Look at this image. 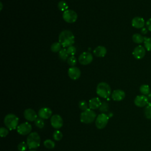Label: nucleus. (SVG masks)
Instances as JSON below:
<instances>
[{"label":"nucleus","mask_w":151,"mask_h":151,"mask_svg":"<svg viewBox=\"0 0 151 151\" xmlns=\"http://www.w3.org/2000/svg\"><path fill=\"white\" fill-rule=\"evenodd\" d=\"M75 37L73 32L69 30H64L58 37L59 42L63 47H68L74 43Z\"/></svg>","instance_id":"obj_1"},{"label":"nucleus","mask_w":151,"mask_h":151,"mask_svg":"<svg viewBox=\"0 0 151 151\" xmlns=\"http://www.w3.org/2000/svg\"><path fill=\"white\" fill-rule=\"evenodd\" d=\"M111 91L110 86L106 82L99 83L96 87V93L100 97L106 99L111 94Z\"/></svg>","instance_id":"obj_2"},{"label":"nucleus","mask_w":151,"mask_h":151,"mask_svg":"<svg viewBox=\"0 0 151 151\" xmlns=\"http://www.w3.org/2000/svg\"><path fill=\"white\" fill-rule=\"evenodd\" d=\"M41 139L37 132L29 133L27 138V143L29 149H34L38 147L40 145Z\"/></svg>","instance_id":"obj_3"},{"label":"nucleus","mask_w":151,"mask_h":151,"mask_svg":"<svg viewBox=\"0 0 151 151\" xmlns=\"http://www.w3.org/2000/svg\"><path fill=\"white\" fill-rule=\"evenodd\" d=\"M96 119V113L91 109L83 111L80 114V121L86 124H90L93 123Z\"/></svg>","instance_id":"obj_4"},{"label":"nucleus","mask_w":151,"mask_h":151,"mask_svg":"<svg viewBox=\"0 0 151 151\" xmlns=\"http://www.w3.org/2000/svg\"><path fill=\"white\" fill-rule=\"evenodd\" d=\"M19 119L14 114H8L4 118V124L9 130H14L18 127Z\"/></svg>","instance_id":"obj_5"},{"label":"nucleus","mask_w":151,"mask_h":151,"mask_svg":"<svg viewBox=\"0 0 151 151\" xmlns=\"http://www.w3.org/2000/svg\"><path fill=\"white\" fill-rule=\"evenodd\" d=\"M109 117L105 113H101L97 116L95 120L96 126L99 129H104L107 124Z\"/></svg>","instance_id":"obj_6"},{"label":"nucleus","mask_w":151,"mask_h":151,"mask_svg":"<svg viewBox=\"0 0 151 151\" xmlns=\"http://www.w3.org/2000/svg\"><path fill=\"white\" fill-rule=\"evenodd\" d=\"M63 18L67 23H74L77 19V14L73 10L67 9L63 12Z\"/></svg>","instance_id":"obj_7"},{"label":"nucleus","mask_w":151,"mask_h":151,"mask_svg":"<svg viewBox=\"0 0 151 151\" xmlns=\"http://www.w3.org/2000/svg\"><path fill=\"white\" fill-rule=\"evenodd\" d=\"M17 132L21 135H27L31 133L32 130V126L28 122H24L17 127Z\"/></svg>","instance_id":"obj_8"},{"label":"nucleus","mask_w":151,"mask_h":151,"mask_svg":"<svg viewBox=\"0 0 151 151\" xmlns=\"http://www.w3.org/2000/svg\"><path fill=\"white\" fill-rule=\"evenodd\" d=\"M93 60V55L89 52H83L78 57V61L82 65H88L90 64Z\"/></svg>","instance_id":"obj_9"},{"label":"nucleus","mask_w":151,"mask_h":151,"mask_svg":"<svg viewBox=\"0 0 151 151\" xmlns=\"http://www.w3.org/2000/svg\"><path fill=\"white\" fill-rule=\"evenodd\" d=\"M51 124L55 129H60L63 125L62 117L58 114H54L51 117Z\"/></svg>","instance_id":"obj_10"},{"label":"nucleus","mask_w":151,"mask_h":151,"mask_svg":"<svg viewBox=\"0 0 151 151\" xmlns=\"http://www.w3.org/2000/svg\"><path fill=\"white\" fill-rule=\"evenodd\" d=\"M146 50L142 45H138L134 48L132 52L133 57L137 60H140L145 55Z\"/></svg>","instance_id":"obj_11"},{"label":"nucleus","mask_w":151,"mask_h":151,"mask_svg":"<svg viewBox=\"0 0 151 151\" xmlns=\"http://www.w3.org/2000/svg\"><path fill=\"white\" fill-rule=\"evenodd\" d=\"M149 100L148 98L145 95L137 96L134 99V104L139 107H144L148 104Z\"/></svg>","instance_id":"obj_12"},{"label":"nucleus","mask_w":151,"mask_h":151,"mask_svg":"<svg viewBox=\"0 0 151 151\" xmlns=\"http://www.w3.org/2000/svg\"><path fill=\"white\" fill-rule=\"evenodd\" d=\"M68 75L71 79L76 80L80 78L81 76V71L78 67H71L68 70Z\"/></svg>","instance_id":"obj_13"},{"label":"nucleus","mask_w":151,"mask_h":151,"mask_svg":"<svg viewBox=\"0 0 151 151\" xmlns=\"http://www.w3.org/2000/svg\"><path fill=\"white\" fill-rule=\"evenodd\" d=\"M24 116L26 120L29 122L35 121L37 119L36 112L32 109H27L24 112Z\"/></svg>","instance_id":"obj_14"},{"label":"nucleus","mask_w":151,"mask_h":151,"mask_svg":"<svg viewBox=\"0 0 151 151\" xmlns=\"http://www.w3.org/2000/svg\"><path fill=\"white\" fill-rule=\"evenodd\" d=\"M52 110L49 107L41 108L38 113V116L42 119H47L52 116Z\"/></svg>","instance_id":"obj_15"},{"label":"nucleus","mask_w":151,"mask_h":151,"mask_svg":"<svg viewBox=\"0 0 151 151\" xmlns=\"http://www.w3.org/2000/svg\"><path fill=\"white\" fill-rule=\"evenodd\" d=\"M125 97V93L120 89L114 90L111 93V98L113 100L119 101L124 99Z\"/></svg>","instance_id":"obj_16"},{"label":"nucleus","mask_w":151,"mask_h":151,"mask_svg":"<svg viewBox=\"0 0 151 151\" xmlns=\"http://www.w3.org/2000/svg\"><path fill=\"white\" fill-rule=\"evenodd\" d=\"M132 25L136 28H142L145 25V19L140 17H135L132 20Z\"/></svg>","instance_id":"obj_17"},{"label":"nucleus","mask_w":151,"mask_h":151,"mask_svg":"<svg viewBox=\"0 0 151 151\" xmlns=\"http://www.w3.org/2000/svg\"><path fill=\"white\" fill-rule=\"evenodd\" d=\"M101 103L102 102L99 99V98L98 97L92 98L89 100V102H88L89 108L92 110L99 109L100 107Z\"/></svg>","instance_id":"obj_18"},{"label":"nucleus","mask_w":151,"mask_h":151,"mask_svg":"<svg viewBox=\"0 0 151 151\" xmlns=\"http://www.w3.org/2000/svg\"><path fill=\"white\" fill-rule=\"evenodd\" d=\"M107 53V50L106 47L102 45L97 46L93 51V54L97 57H103Z\"/></svg>","instance_id":"obj_19"},{"label":"nucleus","mask_w":151,"mask_h":151,"mask_svg":"<svg viewBox=\"0 0 151 151\" xmlns=\"http://www.w3.org/2000/svg\"><path fill=\"white\" fill-rule=\"evenodd\" d=\"M132 40L136 44H140L144 42V37L139 34H134L132 36Z\"/></svg>","instance_id":"obj_20"},{"label":"nucleus","mask_w":151,"mask_h":151,"mask_svg":"<svg viewBox=\"0 0 151 151\" xmlns=\"http://www.w3.org/2000/svg\"><path fill=\"white\" fill-rule=\"evenodd\" d=\"M68 54L67 52V50L65 48H63L61 49L58 53V56L60 60H63V61H67L68 57Z\"/></svg>","instance_id":"obj_21"},{"label":"nucleus","mask_w":151,"mask_h":151,"mask_svg":"<svg viewBox=\"0 0 151 151\" xmlns=\"http://www.w3.org/2000/svg\"><path fill=\"white\" fill-rule=\"evenodd\" d=\"M61 44L59 42H54L51 45V51L54 52H59L61 50Z\"/></svg>","instance_id":"obj_22"},{"label":"nucleus","mask_w":151,"mask_h":151,"mask_svg":"<svg viewBox=\"0 0 151 151\" xmlns=\"http://www.w3.org/2000/svg\"><path fill=\"white\" fill-rule=\"evenodd\" d=\"M58 8L60 11H63L64 12L65 11L67 10L68 8V4L66 3L65 1H60L58 3Z\"/></svg>","instance_id":"obj_23"},{"label":"nucleus","mask_w":151,"mask_h":151,"mask_svg":"<svg viewBox=\"0 0 151 151\" xmlns=\"http://www.w3.org/2000/svg\"><path fill=\"white\" fill-rule=\"evenodd\" d=\"M145 114L147 119H151V102L148 103L145 109Z\"/></svg>","instance_id":"obj_24"},{"label":"nucleus","mask_w":151,"mask_h":151,"mask_svg":"<svg viewBox=\"0 0 151 151\" xmlns=\"http://www.w3.org/2000/svg\"><path fill=\"white\" fill-rule=\"evenodd\" d=\"M140 91L143 95L148 94L150 92V88L149 86L147 84H143L140 87Z\"/></svg>","instance_id":"obj_25"},{"label":"nucleus","mask_w":151,"mask_h":151,"mask_svg":"<svg viewBox=\"0 0 151 151\" xmlns=\"http://www.w3.org/2000/svg\"><path fill=\"white\" fill-rule=\"evenodd\" d=\"M144 45L147 51H151V37H144Z\"/></svg>","instance_id":"obj_26"},{"label":"nucleus","mask_w":151,"mask_h":151,"mask_svg":"<svg viewBox=\"0 0 151 151\" xmlns=\"http://www.w3.org/2000/svg\"><path fill=\"white\" fill-rule=\"evenodd\" d=\"M44 146L49 149H53L55 147V143L51 139H47L44 142Z\"/></svg>","instance_id":"obj_27"},{"label":"nucleus","mask_w":151,"mask_h":151,"mask_svg":"<svg viewBox=\"0 0 151 151\" xmlns=\"http://www.w3.org/2000/svg\"><path fill=\"white\" fill-rule=\"evenodd\" d=\"M53 138L56 141H60L62 137H63V134L61 133V131L57 130L55 131H54V132L53 133Z\"/></svg>","instance_id":"obj_28"},{"label":"nucleus","mask_w":151,"mask_h":151,"mask_svg":"<svg viewBox=\"0 0 151 151\" xmlns=\"http://www.w3.org/2000/svg\"><path fill=\"white\" fill-rule=\"evenodd\" d=\"M78 107L80 109V110L83 111H85L88 109V104L85 100H81L78 103Z\"/></svg>","instance_id":"obj_29"},{"label":"nucleus","mask_w":151,"mask_h":151,"mask_svg":"<svg viewBox=\"0 0 151 151\" xmlns=\"http://www.w3.org/2000/svg\"><path fill=\"white\" fill-rule=\"evenodd\" d=\"M34 122H35V126H36L37 127L40 128V129H42V128L44 127V122L43 119H41V118H40V117L37 118V119L34 121Z\"/></svg>","instance_id":"obj_30"},{"label":"nucleus","mask_w":151,"mask_h":151,"mask_svg":"<svg viewBox=\"0 0 151 151\" xmlns=\"http://www.w3.org/2000/svg\"><path fill=\"white\" fill-rule=\"evenodd\" d=\"M108 109H109V105L106 101H103L101 103L100 107H99V110L101 112H102V113H104V112L107 111Z\"/></svg>","instance_id":"obj_31"},{"label":"nucleus","mask_w":151,"mask_h":151,"mask_svg":"<svg viewBox=\"0 0 151 151\" xmlns=\"http://www.w3.org/2000/svg\"><path fill=\"white\" fill-rule=\"evenodd\" d=\"M67 63L71 67H74V65L77 63V59H76V58L74 55L68 58V60H67Z\"/></svg>","instance_id":"obj_32"},{"label":"nucleus","mask_w":151,"mask_h":151,"mask_svg":"<svg viewBox=\"0 0 151 151\" xmlns=\"http://www.w3.org/2000/svg\"><path fill=\"white\" fill-rule=\"evenodd\" d=\"M18 150L19 151H25L27 149L28 145L27 143L24 142H21V143H19L18 145Z\"/></svg>","instance_id":"obj_33"},{"label":"nucleus","mask_w":151,"mask_h":151,"mask_svg":"<svg viewBox=\"0 0 151 151\" xmlns=\"http://www.w3.org/2000/svg\"><path fill=\"white\" fill-rule=\"evenodd\" d=\"M67 52L68 54V55H70L71 56H73L76 52V48L73 45L70 46V47H67Z\"/></svg>","instance_id":"obj_34"},{"label":"nucleus","mask_w":151,"mask_h":151,"mask_svg":"<svg viewBox=\"0 0 151 151\" xmlns=\"http://www.w3.org/2000/svg\"><path fill=\"white\" fill-rule=\"evenodd\" d=\"M8 133H9V132H8V130L7 129H6L4 127H1V129H0V135H1V137H6L8 135Z\"/></svg>","instance_id":"obj_35"},{"label":"nucleus","mask_w":151,"mask_h":151,"mask_svg":"<svg viewBox=\"0 0 151 151\" xmlns=\"http://www.w3.org/2000/svg\"><path fill=\"white\" fill-rule=\"evenodd\" d=\"M146 25L147 29L151 32V18H149L146 22Z\"/></svg>","instance_id":"obj_36"},{"label":"nucleus","mask_w":151,"mask_h":151,"mask_svg":"<svg viewBox=\"0 0 151 151\" xmlns=\"http://www.w3.org/2000/svg\"><path fill=\"white\" fill-rule=\"evenodd\" d=\"M141 32H142L143 34H146L147 32V29L145 28H142V29H141Z\"/></svg>","instance_id":"obj_37"},{"label":"nucleus","mask_w":151,"mask_h":151,"mask_svg":"<svg viewBox=\"0 0 151 151\" xmlns=\"http://www.w3.org/2000/svg\"><path fill=\"white\" fill-rule=\"evenodd\" d=\"M29 151H36V150H30Z\"/></svg>","instance_id":"obj_38"}]
</instances>
